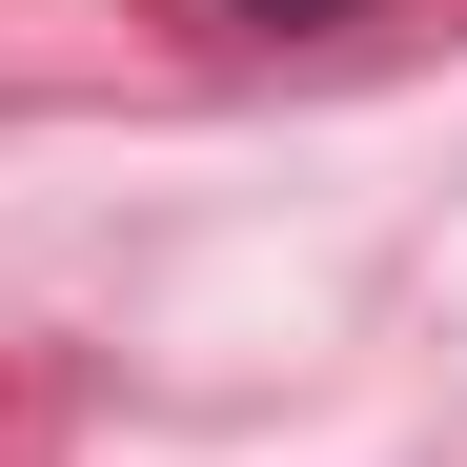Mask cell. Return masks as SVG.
Masks as SVG:
<instances>
[{
	"instance_id": "obj_1",
	"label": "cell",
	"mask_w": 467,
	"mask_h": 467,
	"mask_svg": "<svg viewBox=\"0 0 467 467\" xmlns=\"http://www.w3.org/2000/svg\"><path fill=\"white\" fill-rule=\"evenodd\" d=\"M223 21H366V0H223Z\"/></svg>"
}]
</instances>
